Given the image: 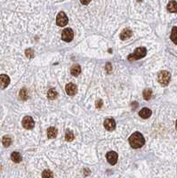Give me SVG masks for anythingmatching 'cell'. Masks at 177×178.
Wrapping results in <instances>:
<instances>
[{
	"label": "cell",
	"mask_w": 177,
	"mask_h": 178,
	"mask_svg": "<svg viewBox=\"0 0 177 178\" xmlns=\"http://www.w3.org/2000/svg\"><path fill=\"white\" fill-rule=\"evenodd\" d=\"M171 40L175 44L177 45V27H174L173 30H172V32H171Z\"/></svg>",
	"instance_id": "cell-18"
},
{
	"label": "cell",
	"mask_w": 177,
	"mask_h": 178,
	"mask_svg": "<svg viewBox=\"0 0 177 178\" xmlns=\"http://www.w3.org/2000/svg\"><path fill=\"white\" fill-rule=\"evenodd\" d=\"M106 69H107V70H108L109 72L111 70V69H112V67H111L110 63H107V65H106Z\"/></svg>",
	"instance_id": "cell-26"
},
{
	"label": "cell",
	"mask_w": 177,
	"mask_h": 178,
	"mask_svg": "<svg viewBox=\"0 0 177 178\" xmlns=\"http://www.w3.org/2000/svg\"><path fill=\"white\" fill-rule=\"evenodd\" d=\"M25 54H26V56H28L29 58L34 57V52H33V50H31V49H27L25 51Z\"/></svg>",
	"instance_id": "cell-24"
},
{
	"label": "cell",
	"mask_w": 177,
	"mask_h": 178,
	"mask_svg": "<svg viewBox=\"0 0 177 178\" xmlns=\"http://www.w3.org/2000/svg\"><path fill=\"white\" fill-rule=\"evenodd\" d=\"M10 83V78L7 75L2 74L0 75V88H5L7 87V85Z\"/></svg>",
	"instance_id": "cell-10"
},
{
	"label": "cell",
	"mask_w": 177,
	"mask_h": 178,
	"mask_svg": "<svg viewBox=\"0 0 177 178\" xmlns=\"http://www.w3.org/2000/svg\"><path fill=\"white\" fill-rule=\"evenodd\" d=\"M2 143H3V145L5 147H9L12 143V139L9 136H5V137H3Z\"/></svg>",
	"instance_id": "cell-22"
},
{
	"label": "cell",
	"mask_w": 177,
	"mask_h": 178,
	"mask_svg": "<svg viewBox=\"0 0 177 178\" xmlns=\"http://www.w3.org/2000/svg\"><path fill=\"white\" fill-rule=\"evenodd\" d=\"M11 159L12 160L15 162V163H19V162H21L22 160V158L21 156V154H20L19 152H16V151H14V152H12L11 154Z\"/></svg>",
	"instance_id": "cell-16"
},
{
	"label": "cell",
	"mask_w": 177,
	"mask_h": 178,
	"mask_svg": "<svg viewBox=\"0 0 177 178\" xmlns=\"http://www.w3.org/2000/svg\"><path fill=\"white\" fill-rule=\"evenodd\" d=\"M129 143L131 147H133L134 149H139L144 145L145 139H144V137L141 133L135 132L129 137Z\"/></svg>",
	"instance_id": "cell-1"
},
{
	"label": "cell",
	"mask_w": 177,
	"mask_h": 178,
	"mask_svg": "<svg viewBox=\"0 0 177 178\" xmlns=\"http://www.w3.org/2000/svg\"><path fill=\"white\" fill-rule=\"evenodd\" d=\"M175 127H176V129H177V120H176V123H175Z\"/></svg>",
	"instance_id": "cell-28"
},
{
	"label": "cell",
	"mask_w": 177,
	"mask_h": 178,
	"mask_svg": "<svg viewBox=\"0 0 177 178\" xmlns=\"http://www.w3.org/2000/svg\"><path fill=\"white\" fill-rule=\"evenodd\" d=\"M146 54H147V49L145 47H139V48H137L135 50V52L134 53V54L130 55L127 59L131 62L136 61V60H139V59L143 58L144 56L146 55Z\"/></svg>",
	"instance_id": "cell-2"
},
{
	"label": "cell",
	"mask_w": 177,
	"mask_h": 178,
	"mask_svg": "<svg viewBox=\"0 0 177 178\" xmlns=\"http://www.w3.org/2000/svg\"><path fill=\"white\" fill-rule=\"evenodd\" d=\"M57 134H58V131L54 127H51L47 129V136H48V138H50V139L55 138L57 136Z\"/></svg>",
	"instance_id": "cell-13"
},
{
	"label": "cell",
	"mask_w": 177,
	"mask_h": 178,
	"mask_svg": "<svg viewBox=\"0 0 177 178\" xmlns=\"http://www.w3.org/2000/svg\"><path fill=\"white\" fill-rule=\"evenodd\" d=\"M90 3V1H81V4L83 5H88Z\"/></svg>",
	"instance_id": "cell-27"
},
{
	"label": "cell",
	"mask_w": 177,
	"mask_h": 178,
	"mask_svg": "<svg viewBox=\"0 0 177 178\" xmlns=\"http://www.w3.org/2000/svg\"><path fill=\"white\" fill-rule=\"evenodd\" d=\"M42 178H54V174L51 170H44L42 173Z\"/></svg>",
	"instance_id": "cell-21"
},
{
	"label": "cell",
	"mask_w": 177,
	"mask_h": 178,
	"mask_svg": "<svg viewBox=\"0 0 177 178\" xmlns=\"http://www.w3.org/2000/svg\"><path fill=\"white\" fill-rule=\"evenodd\" d=\"M20 97H21L22 100H27L28 99V92L26 89H22L20 92Z\"/></svg>",
	"instance_id": "cell-23"
},
{
	"label": "cell",
	"mask_w": 177,
	"mask_h": 178,
	"mask_svg": "<svg viewBox=\"0 0 177 178\" xmlns=\"http://www.w3.org/2000/svg\"><path fill=\"white\" fill-rule=\"evenodd\" d=\"M22 126L25 129H32L35 126V122L33 118L30 116H26L22 120Z\"/></svg>",
	"instance_id": "cell-6"
},
{
	"label": "cell",
	"mask_w": 177,
	"mask_h": 178,
	"mask_svg": "<svg viewBox=\"0 0 177 178\" xmlns=\"http://www.w3.org/2000/svg\"><path fill=\"white\" fill-rule=\"evenodd\" d=\"M170 79H171V74L167 70H162L159 74L158 80L162 85H167L170 82Z\"/></svg>",
	"instance_id": "cell-3"
},
{
	"label": "cell",
	"mask_w": 177,
	"mask_h": 178,
	"mask_svg": "<svg viewBox=\"0 0 177 178\" xmlns=\"http://www.w3.org/2000/svg\"><path fill=\"white\" fill-rule=\"evenodd\" d=\"M106 158H107V160L108 162L110 164V165H115L117 161V158H119V156H117V153L116 152V151H109V152L106 154Z\"/></svg>",
	"instance_id": "cell-7"
},
{
	"label": "cell",
	"mask_w": 177,
	"mask_h": 178,
	"mask_svg": "<svg viewBox=\"0 0 177 178\" xmlns=\"http://www.w3.org/2000/svg\"><path fill=\"white\" fill-rule=\"evenodd\" d=\"M74 37V32L71 29H65L62 33V39L65 42H70Z\"/></svg>",
	"instance_id": "cell-5"
},
{
	"label": "cell",
	"mask_w": 177,
	"mask_h": 178,
	"mask_svg": "<svg viewBox=\"0 0 177 178\" xmlns=\"http://www.w3.org/2000/svg\"><path fill=\"white\" fill-rule=\"evenodd\" d=\"M143 98L145 99V100H149L150 98H151V95H152V91L150 90V89H145L143 91Z\"/></svg>",
	"instance_id": "cell-19"
},
{
	"label": "cell",
	"mask_w": 177,
	"mask_h": 178,
	"mask_svg": "<svg viewBox=\"0 0 177 178\" xmlns=\"http://www.w3.org/2000/svg\"><path fill=\"white\" fill-rule=\"evenodd\" d=\"M139 115L142 118H148L150 117V115H151V110L148 108H143L140 110Z\"/></svg>",
	"instance_id": "cell-11"
},
{
	"label": "cell",
	"mask_w": 177,
	"mask_h": 178,
	"mask_svg": "<svg viewBox=\"0 0 177 178\" xmlns=\"http://www.w3.org/2000/svg\"><path fill=\"white\" fill-rule=\"evenodd\" d=\"M65 139H66L67 142H71L74 140V135L72 133L71 131L69 130H67L66 131V134H65Z\"/></svg>",
	"instance_id": "cell-20"
},
{
	"label": "cell",
	"mask_w": 177,
	"mask_h": 178,
	"mask_svg": "<svg viewBox=\"0 0 177 178\" xmlns=\"http://www.w3.org/2000/svg\"><path fill=\"white\" fill-rule=\"evenodd\" d=\"M104 127L108 131H113L116 127V122L113 118H107L104 120Z\"/></svg>",
	"instance_id": "cell-8"
},
{
	"label": "cell",
	"mask_w": 177,
	"mask_h": 178,
	"mask_svg": "<svg viewBox=\"0 0 177 178\" xmlns=\"http://www.w3.org/2000/svg\"><path fill=\"white\" fill-rule=\"evenodd\" d=\"M69 22V19L67 17V15L65 14V12H60L58 14L57 17H56V23L58 26L60 27H64L66 26Z\"/></svg>",
	"instance_id": "cell-4"
},
{
	"label": "cell",
	"mask_w": 177,
	"mask_h": 178,
	"mask_svg": "<svg viewBox=\"0 0 177 178\" xmlns=\"http://www.w3.org/2000/svg\"><path fill=\"white\" fill-rule=\"evenodd\" d=\"M132 31H131L129 29H126V30H124L122 32H121V34H120V38L122 39V40H126V39L129 38L131 36H132Z\"/></svg>",
	"instance_id": "cell-14"
},
{
	"label": "cell",
	"mask_w": 177,
	"mask_h": 178,
	"mask_svg": "<svg viewBox=\"0 0 177 178\" xmlns=\"http://www.w3.org/2000/svg\"><path fill=\"white\" fill-rule=\"evenodd\" d=\"M70 73H71L72 76H75V77L78 76V75L81 73V68H80V66L77 65V64L73 65L71 67V69H70Z\"/></svg>",
	"instance_id": "cell-12"
},
{
	"label": "cell",
	"mask_w": 177,
	"mask_h": 178,
	"mask_svg": "<svg viewBox=\"0 0 177 178\" xmlns=\"http://www.w3.org/2000/svg\"><path fill=\"white\" fill-rule=\"evenodd\" d=\"M47 97L50 99V100H54V99H56L58 97V94H57V92L54 90V89H50L48 91V93H47Z\"/></svg>",
	"instance_id": "cell-17"
},
{
	"label": "cell",
	"mask_w": 177,
	"mask_h": 178,
	"mask_svg": "<svg viewBox=\"0 0 177 178\" xmlns=\"http://www.w3.org/2000/svg\"><path fill=\"white\" fill-rule=\"evenodd\" d=\"M167 10L170 12H177V2L170 1L167 5Z\"/></svg>",
	"instance_id": "cell-15"
},
{
	"label": "cell",
	"mask_w": 177,
	"mask_h": 178,
	"mask_svg": "<svg viewBox=\"0 0 177 178\" xmlns=\"http://www.w3.org/2000/svg\"><path fill=\"white\" fill-rule=\"evenodd\" d=\"M65 90H66V93L69 95H76V93L77 92V85H74L73 83H69L66 87H65Z\"/></svg>",
	"instance_id": "cell-9"
},
{
	"label": "cell",
	"mask_w": 177,
	"mask_h": 178,
	"mask_svg": "<svg viewBox=\"0 0 177 178\" xmlns=\"http://www.w3.org/2000/svg\"><path fill=\"white\" fill-rule=\"evenodd\" d=\"M102 106V100H97L96 102V107L97 108H101Z\"/></svg>",
	"instance_id": "cell-25"
}]
</instances>
